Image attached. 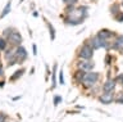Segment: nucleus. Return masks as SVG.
Wrapping results in <instances>:
<instances>
[{"label": "nucleus", "mask_w": 123, "mask_h": 122, "mask_svg": "<svg viewBox=\"0 0 123 122\" xmlns=\"http://www.w3.org/2000/svg\"><path fill=\"white\" fill-rule=\"evenodd\" d=\"M10 9H12V0H8V3H6V5L4 6V9L1 10V13H0V19L4 17H6L8 14L10 13Z\"/></svg>", "instance_id": "10"}, {"label": "nucleus", "mask_w": 123, "mask_h": 122, "mask_svg": "<svg viewBox=\"0 0 123 122\" xmlns=\"http://www.w3.org/2000/svg\"><path fill=\"white\" fill-rule=\"evenodd\" d=\"M115 102H117L118 104H122V103H123V93H119V94H118V96H117V99H115Z\"/></svg>", "instance_id": "21"}, {"label": "nucleus", "mask_w": 123, "mask_h": 122, "mask_svg": "<svg viewBox=\"0 0 123 122\" xmlns=\"http://www.w3.org/2000/svg\"><path fill=\"white\" fill-rule=\"evenodd\" d=\"M0 76H4V67L0 66Z\"/></svg>", "instance_id": "26"}, {"label": "nucleus", "mask_w": 123, "mask_h": 122, "mask_svg": "<svg viewBox=\"0 0 123 122\" xmlns=\"http://www.w3.org/2000/svg\"><path fill=\"white\" fill-rule=\"evenodd\" d=\"M122 6H123V0H122Z\"/></svg>", "instance_id": "31"}, {"label": "nucleus", "mask_w": 123, "mask_h": 122, "mask_svg": "<svg viewBox=\"0 0 123 122\" xmlns=\"http://www.w3.org/2000/svg\"><path fill=\"white\" fill-rule=\"evenodd\" d=\"M37 54V48H36V45H33V55H36Z\"/></svg>", "instance_id": "27"}, {"label": "nucleus", "mask_w": 123, "mask_h": 122, "mask_svg": "<svg viewBox=\"0 0 123 122\" xmlns=\"http://www.w3.org/2000/svg\"><path fill=\"white\" fill-rule=\"evenodd\" d=\"M94 55V48L88 44H83L78 49V57L81 59H91Z\"/></svg>", "instance_id": "1"}, {"label": "nucleus", "mask_w": 123, "mask_h": 122, "mask_svg": "<svg viewBox=\"0 0 123 122\" xmlns=\"http://www.w3.org/2000/svg\"><path fill=\"white\" fill-rule=\"evenodd\" d=\"M94 62H91L90 59H82V60H80L78 63H77V67L80 68V70H83V71H92V68H94Z\"/></svg>", "instance_id": "5"}, {"label": "nucleus", "mask_w": 123, "mask_h": 122, "mask_svg": "<svg viewBox=\"0 0 123 122\" xmlns=\"http://www.w3.org/2000/svg\"><path fill=\"white\" fill-rule=\"evenodd\" d=\"M98 36H99L103 41H106L108 39H110V37L113 36V32L109 31V30H100L99 33H98Z\"/></svg>", "instance_id": "8"}, {"label": "nucleus", "mask_w": 123, "mask_h": 122, "mask_svg": "<svg viewBox=\"0 0 123 122\" xmlns=\"http://www.w3.org/2000/svg\"><path fill=\"white\" fill-rule=\"evenodd\" d=\"M121 12V4H118V3H114V4L110 5V13L113 14V16H115L117 13Z\"/></svg>", "instance_id": "14"}, {"label": "nucleus", "mask_w": 123, "mask_h": 122, "mask_svg": "<svg viewBox=\"0 0 123 122\" xmlns=\"http://www.w3.org/2000/svg\"><path fill=\"white\" fill-rule=\"evenodd\" d=\"M85 75H86V71L80 70V68H78V70L74 72V75H73V77H74V81L78 82V83H82L83 78H85Z\"/></svg>", "instance_id": "7"}, {"label": "nucleus", "mask_w": 123, "mask_h": 122, "mask_svg": "<svg viewBox=\"0 0 123 122\" xmlns=\"http://www.w3.org/2000/svg\"><path fill=\"white\" fill-rule=\"evenodd\" d=\"M15 57H17V59H18V63H22L27 59L28 54H27V50L22 46V45H18L17 49H15Z\"/></svg>", "instance_id": "4"}, {"label": "nucleus", "mask_w": 123, "mask_h": 122, "mask_svg": "<svg viewBox=\"0 0 123 122\" xmlns=\"http://www.w3.org/2000/svg\"><path fill=\"white\" fill-rule=\"evenodd\" d=\"M59 82L60 85H64V76H63V71L59 72Z\"/></svg>", "instance_id": "22"}, {"label": "nucleus", "mask_w": 123, "mask_h": 122, "mask_svg": "<svg viewBox=\"0 0 123 122\" xmlns=\"http://www.w3.org/2000/svg\"><path fill=\"white\" fill-rule=\"evenodd\" d=\"M14 30H15V28H13V27H6V28L4 30V31H3V35L5 36V37H8V36H9L12 32L14 31Z\"/></svg>", "instance_id": "19"}, {"label": "nucleus", "mask_w": 123, "mask_h": 122, "mask_svg": "<svg viewBox=\"0 0 123 122\" xmlns=\"http://www.w3.org/2000/svg\"><path fill=\"white\" fill-rule=\"evenodd\" d=\"M114 49H119V50L123 53V36L117 37V40H115V43H114Z\"/></svg>", "instance_id": "13"}, {"label": "nucleus", "mask_w": 123, "mask_h": 122, "mask_svg": "<svg viewBox=\"0 0 123 122\" xmlns=\"http://www.w3.org/2000/svg\"><path fill=\"white\" fill-rule=\"evenodd\" d=\"M22 41H23V37H22V35L17 31V30H14V31L8 36V43H9L10 45H13V46L21 45Z\"/></svg>", "instance_id": "3"}, {"label": "nucleus", "mask_w": 123, "mask_h": 122, "mask_svg": "<svg viewBox=\"0 0 123 122\" xmlns=\"http://www.w3.org/2000/svg\"><path fill=\"white\" fill-rule=\"evenodd\" d=\"M4 86V81H0V87H3Z\"/></svg>", "instance_id": "28"}, {"label": "nucleus", "mask_w": 123, "mask_h": 122, "mask_svg": "<svg viewBox=\"0 0 123 122\" xmlns=\"http://www.w3.org/2000/svg\"><path fill=\"white\" fill-rule=\"evenodd\" d=\"M62 102V96H55L54 98V105H58Z\"/></svg>", "instance_id": "25"}, {"label": "nucleus", "mask_w": 123, "mask_h": 122, "mask_svg": "<svg viewBox=\"0 0 123 122\" xmlns=\"http://www.w3.org/2000/svg\"><path fill=\"white\" fill-rule=\"evenodd\" d=\"M64 1V4H73V5H76L77 3H78V0H63Z\"/></svg>", "instance_id": "23"}, {"label": "nucleus", "mask_w": 123, "mask_h": 122, "mask_svg": "<svg viewBox=\"0 0 123 122\" xmlns=\"http://www.w3.org/2000/svg\"><path fill=\"white\" fill-rule=\"evenodd\" d=\"M45 22H46V26H48V28H49V31H50V39L54 40V39H55V30H54L53 25H50V22H48L46 19H45Z\"/></svg>", "instance_id": "15"}, {"label": "nucleus", "mask_w": 123, "mask_h": 122, "mask_svg": "<svg viewBox=\"0 0 123 122\" xmlns=\"http://www.w3.org/2000/svg\"><path fill=\"white\" fill-rule=\"evenodd\" d=\"M8 40H5L4 37H0V51H3V50H5L6 46H8Z\"/></svg>", "instance_id": "17"}, {"label": "nucleus", "mask_w": 123, "mask_h": 122, "mask_svg": "<svg viewBox=\"0 0 123 122\" xmlns=\"http://www.w3.org/2000/svg\"><path fill=\"white\" fill-rule=\"evenodd\" d=\"M25 73V68H21V70H18V71H15L14 72V75L13 76H10V81H17V80L19 77H22V75Z\"/></svg>", "instance_id": "12"}, {"label": "nucleus", "mask_w": 123, "mask_h": 122, "mask_svg": "<svg viewBox=\"0 0 123 122\" xmlns=\"http://www.w3.org/2000/svg\"><path fill=\"white\" fill-rule=\"evenodd\" d=\"M8 120V116L5 113H0V122H5Z\"/></svg>", "instance_id": "24"}, {"label": "nucleus", "mask_w": 123, "mask_h": 122, "mask_svg": "<svg viewBox=\"0 0 123 122\" xmlns=\"http://www.w3.org/2000/svg\"><path fill=\"white\" fill-rule=\"evenodd\" d=\"M0 66H1V62H0Z\"/></svg>", "instance_id": "32"}, {"label": "nucleus", "mask_w": 123, "mask_h": 122, "mask_svg": "<svg viewBox=\"0 0 123 122\" xmlns=\"http://www.w3.org/2000/svg\"><path fill=\"white\" fill-rule=\"evenodd\" d=\"M115 87V81L114 80H108L103 85V91H113Z\"/></svg>", "instance_id": "9"}, {"label": "nucleus", "mask_w": 123, "mask_h": 122, "mask_svg": "<svg viewBox=\"0 0 123 122\" xmlns=\"http://www.w3.org/2000/svg\"><path fill=\"white\" fill-rule=\"evenodd\" d=\"M23 1H25V0H19V3H23Z\"/></svg>", "instance_id": "29"}, {"label": "nucleus", "mask_w": 123, "mask_h": 122, "mask_svg": "<svg viewBox=\"0 0 123 122\" xmlns=\"http://www.w3.org/2000/svg\"><path fill=\"white\" fill-rule=\"evenodd\" d=\"M55 75H56V64H54V68H53V85H51V89H54V87H55V83H56Z\"/></svg>", "instance_id": "18"}, {"label": "nucleus", "mask_w": 123, "mask_h": 122, "mask_svg": "<svg viewBox=\"0 0 123 122\" xmlns=\"http://www.w3.org/2000/svg\"><path fill=\"white\" fill-rule=\"evenodd\" d=\"M114 18H115V21H117V22H123V12H122V10L119 13L115 14Z\"/></svg>", "instance_id": "20"}, {"label": "nucleus", "mask_w": 123, "mask_h": 122, "mask_svg": "<svg viewBox=\"0 0 123 122\" xmlns=\"http://www.w3.org/2000/svg\"><path fill=\"white\" fill-rule=\"evenodd\" d=\"M114 100V94L113 91H104V94L100 96V102L103 104H110Z\"/></svg>", "instance_id": "6"}, {"label": "nucleus", "mask_w": 123, "mask_h": 122, "mask_svg": "<svg viewBox=\"0 0 123 122\" xmlns=\"http://www.w3.org/2000/svg\"><path fill=\"white\" fill-rule=\"evenodd\" d=\"M14 57H15V50H14V49H9V50H6V53H5V59L6 60L14 58Z\"/></svg>", "instance_id": "16"}, {"label": "nucleus", "mask_w": 123, "mask_h": 122, "mask_svg": "<svg viewBox=\"0 0 123 122\" xmlns=\"http://www.w3.org/2000/svg\"><path fill=\"white\" fill-rule=\"evenodd\" d=\"M101 45H103V40L100 39L99 36H95V37H92V39H91V46L94 49L101 48Z\"/></svg>", "instance_id": "11"}, {"label": "nucleus", "mask_w": 123, "mask_h": 122, "mask_svg": "<svg viewBox=\"0 0 123 122\" xmlns=\"http://www.w3.org/2000/svg\"><path fill=\"white\" fill-rule=\"evenodd\" d=\"M99 80V73L98 72H88V73L85 75V78H83V86L85 87H91V86H94L96 81Z\"/></svg>", "instance_id": "2"}, {"label": "nucleus", "mask_w": 123, "mask_h": 122, "mask_svg": "<svg viewBox=\"0 0 123 122\" xmlns=\"http://www.w3.org/2000/svg\"><path fill=\"white\" fill-rule=\"evenodd\" d=\"M122 85H123V77H122Z\"/></svg>", "instance_id": "30"}]
</instances>
